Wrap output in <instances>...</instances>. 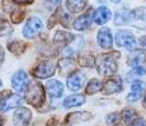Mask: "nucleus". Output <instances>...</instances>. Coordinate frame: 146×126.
Listing matches in <instances>:
<instances>
[{"label":"nucleus","instance_id":"nucleus-24","mask_svg":"<svg viewBox=\"0 0 146 126\" xmlns=\"http://www.w3.org/2000/svg\"><path fill=\"white\" fill-rule=\"evenodd\" d=\"M102 87H103V85H102L100 81L92 80V81H89V85L86 86V93L88 95H94V93H97L98 91H100Z\"/></svg>","mask_w":146,"mask_h":126},{"label":"nucleus","instance_id":"nucleus-15","mask_svg":"<svg viewBox=\"0 0 146 126\" xmlns=\"http://www.w3.org/2000/svg\"><path fill=\"white\" fill-rule=\"evenodd\" d=\"M122 89V81L121 78H113V80H108L103 85V91L107 95L111 93H117Z\"/></svg>","mask_w":146,"mask_h":126},{"label":"nucleus","instance_id":"nucleus-14","mask_svg":"<svg viewBox=\"0 0 146 126\" xmlns=\"http://www.w3.org/2000/svg\"><path fill=\"white\" fill-rule=\"evenodd\" d=\"M46 88H47V92L50 93V96L52 97H60L64 93V86L60 81H56V80L48 81L46 85Z\"/></svg>","mask_w":146,"mask_h":126},{"label":"nucleus","instance_id":"nucleus-4","mask_svg":"<svg viewBox=\"0 0 146 126\" xmlns=\"http://www.w3.org/2000/svg\"><path fill=\"white\" fill-rule=\"evenodd\" d=\"M116 44L118 47H123V48L128 50H132L136 46V39H135V35L131 32L119 30L116 34Z\"/></svg>","mask_w":146,"mask_h":126},{"label":"nucleus","instance_id":"nucleus-10","mask_svg":"<svg viewBox=\"0 0 146 126\" xmlns=\"http://www.w3.org/2000/svg\"><path fill=\"white\" fill-rule=\"evenodd\" d=\"M145 89H146V83H144L142 81H136V82H133L132 86H131V92L127 96V100L130 101V102H136V101H139L142 97V95H144Z\"/></svg>","mask_w":146,"mask_h":126},{"label":"nucleus","instance_id":"nucleus-31","mask_svg":"<svg viewBox=\"0 0 146 126\" xmlns=\"http://www.w3.org/2000/svg\"><path fill=\"white\" fill-rule=\"evenodd\" d=\"M35 0H14V3L17 4H32Z\"/></svg>","mask_w":146,"mask_h":126},{"label":"nucleus","instance_id":"nucleus-20","mask_svg":"<svg viewBox=\"0 0 146 126\" xmlns=\"http://www.w3.org/2000/svg\"><path fill=\"white\" fill-rule=\"evenodd\" d=\"M121 116H122L123 121L128 125H133L139 120V115L133 108H125L122 111V114H121Z\"/></svg>","mask_w":146,"mask_h":126},{"label":"nucleus","instance_id":"nucleus-13","mask_svg":"<svg viewBox=\"0 0 146 126\" xmlns=\"http://www.w3.org/2000/svg\"><path fill=\"white\" fill-rule=\"evenodd\" d=\"M132 20H133V12H130L127 9H119L116 14V18H114V23L117 25L132 23Z\"/></svg>","mask_w":146,"mask_h":126},{"label":"nucleus","instance_id":"nucleus-11","mask_svg":"<svg viewBox=\"0 0 146 126\" xmlns=\"http://www.w3.org/2000/svg\"><path fill=\"white\" fill-rule=\"evenodd\" d=\"M92 23H93V13L89 10L88 13L80 15L79 18L74 22V28L76 30H85L90 27Z\"/></svg>","mask_w":146,"mask_h":126},{"label":"nucleus","instance_id":"nucleus-6","mask_svg":"<svg viewBox=\"0 0 146 126\" xmlns=\"http://www.w3.org/2000/svg\"><path fill=\"white\" fill-rule=\"evenodd\" d=\"M12 86L15 91L26 92L27 88L29 87V78H28V74L24 71L15 72L12 78Z\"/></svg>","mask_w":146,"mask_h":126},{"label":"nucleus","instance_id":"nucleus-18","mask_svg":"<svg viewBox=\"0 0 146 126\" xmlns=\"http://www.w3.org/2000/svg\"><path fill=\"white\" fill-rule=\"evenodd\" d=\"M84 102H85V97H84L83 95H72V96H69L64 101V106H65L66 108L78 107V106L83 105Z\"/></svg>","mask_w":146,"mask_h":126},{"label":"nucleus","instance_id":"nucleus-17","mask_svg":"<svg viewBox=\"0 0 146 126\" xmlns=\"http://www.w3.org/2000/svg\"><path fill=\"white\" fill-rule=\"evenodd\" d=\"M111 10L108 9L107 7H100L99 9L95 12L94 14V20H95V23L97 24H106L107 22L111 19Z\"/></svg>","mask_w":146,"mask_h":126},{"label":"nucleus","instance_id":"nucleus-26","mask_svg":"<svg viewBox=\"0 0 146 126\" xmlns=\"http://www.w3.org/2000/svg\"><path fill=\"white\" fill-rule=\"evenodd\" d=\"M57 18L60 20V23L65 27H69V20H70V14H67L64 9H58L57 12Z\"/></svg>","mask_w":146,"mask_h":126},{"label":"nucleus","instance_id":"nucleus-36","mask_svg":"<svg viewBox=\"0 0 146 126\" xmlns=\"http://www.w3.org/2000/svg\"><path fill=\"white\" fill-rule=\"evenodd\" d=\"M144 107L146 108V96H145V99H144Z\"/></svg>","mask_w":146,"mask_h":126},{"label":"nucleus","instance_id":"nucleus-8","mask_svg":"<svg viewBox=\"0 0 146 126\" xmlns=\"http://www.w3.org/2000/svg\"><path fill=\"white\" fill-rule=\"evenodd\" d=\"M31 119H32V112L26 107H21L14 112L13 124L14 126H28Z\"/></svg>","mask_w":146,"mask_h":126},{"label":"nucleus","instance_id":"nucleus-1","mask_svg":"<svg viewBox=\"0 0 146 126\" xmlns=\"http://www.w3.org/2000/svg\"><path fill=\"white\" fill-rule=\"evenodd\" d=\"M117 55L118 54H100L97 58L98 73L102 76H112L117 71Z\"/></svg>","mask_w":146,"mask_h":126},{"label":"nucleus","instance_id":"nucleus-35","mask_svg":"<svg viewBox=\"0 0 146 126\" xmlns=\"http://www.w3.org/2000/svg\"><path fill=\"white\" fill-rule=\"evenodd\" d=\"M4 61V50H3V48L0 47V63Z\"/></svg>","mask_w":146,"mask_h":126},{"label":"nucleus","instance_id":"nucleus-40","mask_svg":"<svg viewBox=\"0 0 146 126\" xmlns=\"http://www.w3.org/2000/svg\"><path fill=\"white\" fill-rule=\"evenodd\" d=\"M118 126H122V125H118Z\"/></svg>","mask_w":146,"mask_h":126},{"label":"nucleus","instance_id":"nucleus-16","mask_svg":"<svg viewBox=\"0 0 146 126\" xmlns=\"http://www.w3.org/2000/svg\"><path fill=\"white\" fill-rule=\"evenodd\" d=\"M90 117H92V115L89 112H85V111L72 112L66 117L65 125H74V124H78V122H83V121H86L88 119H90Z\"/></svg>","mask_w":146,"mask_h":126},{"label":"nucleus","instance_id":"nucleus-7","mask_svg":"<svg viewBox=\"0 0 146 126\" xmlns=\"http://www.w3.org/2000/svg\"><path fill=\"white\" fill-rule=\"evenodd\" d=\"M56 69V63L51 62V61H44L41 64H38L33 71V74L38 78H48L55 73Z\"/></svg>","mask_w":146,"mask_h":126},{"label":"nucleus","instance_id":"nucleus-37","mask_svg":"<svg viewBox=\"0 0 146 126\" xmlns=\"http://www.w3.org/2000/svg\"><path fill=\"white\" fill-rule=\"evenodd\" d=\"M1 125H3V119L0 117V126H1Z\"/></svg>","mask_w":146,"mask_h":126},{"label":"nucleus","instance_id":"nucleus-27","mask_svg":"<svg viewBox=\"0 0 146 126\" xmlns=\"http://www.w3.org/2000/svg\"><path fill=\"white\" fill-rule=\"evenodd\" d=\"M142 57H144V54H142V53H140V52L133 53L132 55H130V57H128V63L133 64V66H139V63L141 62Z\"/></svg>","mask_w":146,"mask_h":126},{"label":"nucleus","instance_id":"nucleus-22","mask_svg":"<svg viewBox=\"0 0 146 126\" xmlns=\"http://www.w3.org/2000/svg\"><path fill=\"white\" fill-rule=\"evenodd\" d=\"M8 48L12 53L14 54H22V53L26 50V43L24 42H21V40H15V42H12V43L8 46Z\"/></svg>","mask_w":146,"mask_h":126},{"label":"nucleus","instance_id":"nucleus-30","mask_svg":"<svg viewBox=\"0 0 146 126\" xmlns=\"http://www.w3.org/2000/svg\"><path fill=\"white\" fill-rule=\"evenodd\" d=\"M133 72L136 74H140V76H144L146 73V69L144 68L142 66H135V68H133Z\"/></svg>","mask_w":146,"mask_h":126},{"label":"nucleus","instance_id":"nucleus-9","mask_svg":"<svg viewBox=\"0 0 146 126\" xmlns=\"http://www.w3.org/2000/svg\"><path fill=\"white\" fill-rule=\"evenodd\" d=\"M84 83H85V74L81 72H74L69 76L66 85L70 91H79L84 86Z\"/></svg>","mask_w":146,"mask_h":126},{"label":"nucleus","instance_id":"nucleus-39","mask_svg":"<svg viewBox=\"0 0 146 126\" xmlns=\"http://www.w3.org/2000/svg\"><path fill=\"white\" fill-rule=\"evenodd\" d=\"M0 87H1V81H0Z\"/></svg>","mask_w":146,"mask_h":126},{"label":"nucleus","instance_id":"nucleus-38","mask_svg":"<svg viewBox=\"0 0 146 126\" xmlns=\"http://www.w3.org/2000/svg\"><path fill=\"white\" fill-rule=\"evenodd\" d=\"M112 1H113V3H119L121 0H112Z\"/></svg>","mask_w":146,"mask_h":126},{"label":"nucleus","instance_id":"nucleus-25","mask_svg":"<svg viewBox=\"0 0 146 126\" xmlns=\"http://www.w3.org/2000/svg\"><path fill=\"white\" fill-rule=\"evenodd\" d=\"M12 32H13V28L9 24V22L5 20V19H0V37L12 34Z\"/></svg>","mask_w":146,"mask_h":126},{"label":"nucleus","instance_id":"nucleus-19","mask_svg":"<svg viewBox=\"0 0 146 126\" xmlns=\"http://www.w3.org/2000/svg\"><path fill=\"white\" fill-rule=\"evenodd\" d=\"M88 0H66V7L71 13H79L86 7Z\"/></svg>","mask_w":146,"mask_h":126},{"label":"nucleus","instance_id":"nucleus-32","mask_svg":"<svg viewBox=\"0 0 146 126\" xmlns=\"http://www.w3.org/2000/svg\"><path fill=\"white\" fill-rule=\"evenodd\" d=\"M47 3H48L50 5H53V7H56V5H60L61 4V0H46Z\"/></svg>","mask_w":146,"mask_h":126},{"label":"nucleus","instance_id":"nucleus-29","mask_svg":"<svg viewBox=\"0 0 146 126\" xmlns=\"http://www.w3.org/2000/svg\"><path fill=\"white\" fill-rule=\"evenodd\" d=\"M118 115L117 114H111L109 116H107V124H114V122H117L118 121Z\"/></svg>","mask_w":146,"mask_h":126},{"label":"nucleus","instance_id":"nucleus-33","mask_svg":"<svg viewBox=\"0 0 146 126\" xmlns=\"http://www.w3.org/2000/svg\"><path fill=\"white\" fill-rule=\"evenodd\" d=\"M132 126H146V122L144 121V120H137Z\"/></svg>","mask_w":146,"mask_h":126},{"label":"nucleus","instance_id":"nucleus-12","mask_svg":"<svg viewBox=\"0 0 146 126\" xmlns=\"http://www.w3.org/2000/svg\"><path fill=\"white\" fill-rule=\"evenodd\" d=\"M97 39H98V44L104 49H109L112 47V43H113L111 32H109V29H106V28L104 29H100L98 32Z\"/></svg>","mask_w":146,"mask_h":126},{"label":"nucleus","instance_id":"nucleus-5","mask_svg":"<svg viewBox=\"0 0 146 126\" xmlns=\"http://www.w3.org/2000/svg\"><path fill=\"white\" fill-rule=\"evenodd\" d=\"M42 28H43V23L40 18H31L28 19L23 28V35L26 38H35L42 30Z\"/></svg>","mask_w":146,"mask_h":126},{"label":"nucleus","instance_id":"nucleus-3","mask_svg":"<svg viewBox=\"0 0 146 126\" xmlns=\"http://www.w3.org/2000/svg\"><path fill=\"white\" fill-rule=\"evenodd\" d=\"M23 99L18 93H5L0 99V110L1 111H9L12 108H17L22 105Z\"/></svg>","mask_w":146,"mask_h":126},{"label":"nucleus","instance_id":"nucleus-21","mask_svg":"<svg viewBox=\"0 0 146 126\" xmlns=\"http://www.w3.org/2000/svg\"><path fill=\"white\" fill-rule=\"evenodd\" d=\"M74 38L75 37L72 34H70V33L60 30V32H57L56 35H55V43H57V44H69L70 42H72Z\"/></svg>","mask_w":146,"mask_h":126},{"label":"nucleus","instance_id":"nucleus-2","mask_svg":"<svg viewBox=\"0 0 146 126\" xmlns=\"http://www.w3.org/2000/svg\"><path fill=\"white\" fill-rule=\"evenodd\" d=\"M27 101L35 107H40L44 102V89L40 82L29 83V87L27 88Z\"/></svg>","mask_w":146,"mask_h":126},{"label":"nucleus","instance_id":"nucleus-28","mask_svg":"<svg viewBox=\"0 0 146 126\" xmlns=\"http://www.w3.org/2000/svg\"><path fill=\"white\" fill-rule=\"evenodd\" d=\"M79 63L81 64V66H85V67H90L93 66L94 61H93V57H90V55H85V57H81L79 59Z\"/></svg>","mask_w":146,"mask_h":126},{"label":"nucleus","instance_id":"nucleus-34","mask_svg":"<svg viewBox=\"0 0 146 126\" xmlns=\"http://www.w3.org/2000/svg\"><path fill=\"white\" fill-rule=\"evenodd\" d=\"M140 44H141V46H144V47H146V35H145V37H141V39H140Z\"/></svg>","mask_w":146,"mask_h":126},{"label":"nucleus","instance_id":"nucleus-23","mask_svg":"<svg viewBox=\"0 0 146 126\" xmlns=\"http://www.w3.org/2000/svg\"><path fill=\"white\" fill-rule=\"evenodd\" d=\"M58 68L62 72H71L72 69L75 68V62L72 58H64L58 62Z\"/></svg>","mask_w":146,"mask_h":126}]
</instances>
